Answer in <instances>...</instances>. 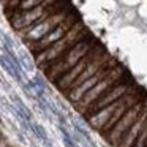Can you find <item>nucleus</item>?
I'll return each instance as SVG.
<instances>
[{"label":"nucleus","mask_w":147,"mask_h":147,"mask_svg":"<svg viewBox=\"0 0 147 147\" xmlns=\"http://www.w3.org/2000/svg\"><path fill=\"white\" fill-rule=\"evenodd\" d=\"M90 35H92L90 30L87 29L86 24L79 19L67 33H65L63 38H60L59 41H55L54 45L49 46V48L43 49L38 54L33 55V63H35L40 70H45V68L48 67V65H51L52 62L59 60L71 46H74L76 43L86 40L87 36H90Z\"/></svg>","instance_id":"nucleus-1"},{"label":"nucleus","mask_w":147,"mask_h":147,"mask_svg":"<svg viewBox=\"0 0 147 147\" xmlns=\"http://www.w3.org/2000/svg\"><path fill=\"white\" fill-rule=\"evenodd\" d=\"M96 43H98V40L93 35H90V36H87L86 40H82V41L76 43L74 46H71L59 60L52 62V63L48 65L45 70H41L43 74H45V78L48 81H51V82H55L62 74H65L70 68H73L81 59L86 57L90 52V49H92Z\"/></svg>","instance_id":"nucleus-2"},{"label":"nucleus","mask_w":147,"mask_h":147,"mask_svg":"<svg viewBox=\"0 0 147 147\" xmlns=\"http://www.w3.org/2000/svg\"><path fill=\"white\" fill-rule=\"evenodd\" d=\"M127 74H128V73H127V70H125L123 65L117 63L108 74H106L105 78H103L101 81H98V82H96L95 86H93L92 89H90L89 92H87L86 95L82 96V100H81V101L76 105V108L79 109V112L84 115V112H86L87 109H89L90 106H92L93 103H95L96 100H98L100 96L103 95V93L108 92V90L111 89L112 86H115V84H117L120 79H123Z\"/></svg>","instance_id":"nucleus-3"},{"label":"nucleus","mask_w":147,"mask_h":147,"mask_svg":"<svg viewBox=\"0 0 147 147\" xmlns=\"http://www.w3.org/2000/svg\"><path fill=\"white\" fill-rule=\"evenodd\" d=\"M73 10H74L73 7H68V8H65V10H62V11H57V13H54V14H49L48 18L41 19L40 22H36L35 26H32L30 29L24 30V32H21V33H18V35L24 40V43L38 41V40H41L45 35H48L52 29H55L59 24L63 22V21L67 19V16Z\"/></svg>","instance_id":"nucleus-4"},{"label":"nucleus","mask_w":147,"mask_h":147,"mask_svg":"<svg viewBox=\"0 0 147 147\" xmlns=\"http://www.w3.org/2000/svg\"><path fill=\"white\" fill-rule=\"evenodd\" d=\"M5 14H7L8 21H10L11 29L18 33L30 29L36 22H40L41 19L49 16L48 11H46V7H43V5L32 8V10H19V8H16V10L7 11Z\"/></svg>","instance_id":"nucleus-5"},{"label":"nucleus","mask_w":147,"mask_h":147,"mask_svg":"<svg viewBox=\"0 0 147 147\" xmlns=\"http://www.w3.org/2000/svg\"><path fill=\"white\" fill-rule=\"evenodd\" d=\"M79 19H81V18H79V14H78V11L73 10V11H71V13L67 16V19H65L62 24H59L55 29H52L51 32L48 33V35H45L41 40H38V41H29V43H26V46L29 48V51L32 52L33 55L38 54L40 51L49 48V46L54 45L55 41H59L60 38H63L65 33H67L68 30H70Z\"/></svg>","instance_id":"nucleus-6"},{"label":"nucleus","mask_w":147,"mask_h":147,"mask_svg":"<svg viewBox=\"0 0 147 147\" xmlns=\"http://www.w3.org/2000/svg\"><path fill=\"white\" fill-rule=\"evenodd\" d=\"M138 87H139V86L133 81V78H131L130 74H127V76H125L123 79L119 81L115 86H112L108 92L103 93V95L100 96V98L96 100V101L93 103V105L90 106L86 112H84V117H89L92 112H95V111H98V109H101V108H105V106H108V105H111V103L120 100L123 95H127L128 92L138 89Z\"/></svg>","instance_id":"nucleus-7"},{"label":"nucleus","mask_w":147,"mask_h":147,"mask_svg":"<svg viewBox=\"0 0 147 147\" xmlns=\"http://www.w3.org/2000/svg\"><path fill=\"white\" fill-rule=\"evenodd\" d=\"M103 51H106V48H105V46H103L101 43L98 41V43H96V45L93 46L92 49H90V52L86 55V57L81 59V60L78 62V63L74 65L73 68H70V70H68L65 74H62V76H60V78H59V79L54 82V86L57 87V89L60 90L62 93H67L68 90L71 89V86L74 84V81H76L78 78L81 76V73H82V71L86 70L87 65H89L90 62H92L93 59L96 57V55L101 54Z\"/></svg>","instance_id":"nucleus-8"},{"label":"nucleus","mask_w":147,"mask_h":147,"mask_svg":"<svg viewBox=\"0 0 147 147\" xmlns=\"http://www.w3.org/2000/svg\"><path fill=\"white\" fill-rule=\"evenodd\" d=\"M144 105H146V98L141 100V101H138L136 105H133L130 109H127V112L119 119V122L114 125V128H112L109 133L105 134L106 141H108L111 146L117 147V144L120 142L122 136H123V134L128 131V128L139 119L141 112H142V109H144Z\"/></svg>","instance_id":"nucleus-9"},{"label":"nucleus","mask_w":147,"mask_h":147,"mask_svg":"<svg viewBox=\"0 0 147 147\" xmlns=\"http://www.w3.org/2000/svg\"><path fill=\"white\" fill-rule=\"evenodd\" d=\"M117 63H119V62L115 60V62H112V63L106 65V67H103L101 70H100L98 73L95 74V76L89 78V79H87V81H84L82 84H79V86L73 87L71 90H68V92L65 93V95H67V98H68V101H70V103H73V105H78V103H79L81 100H82V96L86 95V93L89 92V90L92 89V87L95 86V84L98 82V81H101L103 78H105L106 74H108L109 71H111V70H112V68H114Z\"/></svg>","instance_id":"nucleus-10"},{"label":"nucleus","mask_w":147,"mask_h":147,"mask_svg":"<svg viewBox=\"0 0 147 147\" xmlns=\"http://www.w3.org/2000/svg\"><path fill=\"white\" fill-rule=\"evenodd\" d=\"M119 103H120V100H117V101H114V103H111V105L105 106V108L98 109V111L92 112L89 117H86L87 122H89V127H92L93 130H98L100 131L106 123H108V120L111 119L112 112L115 111V108L119 106Z\"/></svg>","instance_id":"nucleus-11"},{"label":"nucleus","mask_w":147,"mask_h":147,"mask_svg":"<svg viewBox=\"0 0 147 147\" xmlns=\"http://www.w3.org/2000/svg\"><path fill=\"white\" fill-rule=\"evenodd\" d=\"M146 117H147V98H146V105H144V109H142V112H141L139 119H138V120L128 128L127 133L122 136V139H120V142L117 144V147H133L134 141L138 139L141 130H142V125H144Z\"/></svg>","instance_id":"nucleus-12"},{"label":"nucleus","mask_w":147,"mask_h":147,"mask_svg":"<svg viewBox=\"0 0 147 147\" xmlns=\"http://www.w3.org/2000/svg\"><path fill=\"white\" fill-rule=\"evenodd\" d=\"M30 128H32V133L35 134V136L38 138V139L41 141L43 144H46L48 147H54V146H52V142L49 141V136H48V133H46V130L43 128L41 123L32 120V122H30Z\"/></svg>","instance_id":"nucleus-13"},{"label":"nucleus","mask_w":147,"mask_h":147,"mask_svg":"<svg viewBox=\"0 0 147 147\" xmlns=\"http://www.w3.org/2000/svg\"><path fill=\"white\" fill-rule=\"evenodd\" d=\"M146 142H147V117H146V120H144L142 130H141V133H139V136H138V139L134 141L133 147H146Z\"/></svg>","instance_id":"nucleus-14"},{"label":"nucleus","mask_w":147,"mask_h":147,"mask_svg":"<svg viewBox=\"0 0 147 147\" xmlns=\"http://www.w3.org/2000/svg\"><path fill=\"white\" fill-rule=\"evenodd\" d=\"M43 3H45V0H21L18 8L19 10H32V8H36Z\"/></svg>","instance_id":"nucleus-15"},{"label":"nucleus","mask_w":147,"mask_h":147,"mask_svg":"<svg viewBox=\"0 0 147 147\" xmlns=\"http://www.w3.org/2000/svg\"><path fill=\"white\" fill-rule=\"evenodd\" d=\"M146 147H147V142H146Z\"/></svg>","instance_id":"nucleus-16"}]
</instances>
